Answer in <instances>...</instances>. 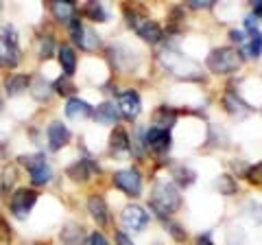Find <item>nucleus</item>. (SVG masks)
<instances>
[{
  "instance_id": "9",
  "label": "nucleus",
  "mask_w": 262,
  "mask_h": 245,
  "mask_svg": "<svg viewBox=\"0 0 262 245\" xmlns=\"http://www.w3.org/2000/svg\"><path fill=\"white\" fill-rule=\"evenodd\" d=\"M144 140V147L146 149H151L153 153H166L170 149V132H166V129H158V127H149L142 136Z\"/></svg>"
},
{
  "instance_id": "43",
  "label": "nucleus",
  "mask_w": 262,
  "mask_h": 245,
  "mask_svg": "<svg viewBox=\"0 0 262 245\" xmlns=\"http://www.w3.org/2000/svg\"><path fill=\"white\" fill-rule=\"evenodd\" d=\"M194 245H214V243L210 241V236H208V234H203V236H199V239H196Z\"/></svg>"
},
{
  "instance_id": "39",
  "label": "nucleus",
  "mask_w": 262,
  "mask_h": 245,
  "mask_svg": "<svg viewBox=\"0 0 262 245\" xmlns=\"http://www.w3.org/2000/svg\"><path fill=\"white\" fill-rule=\"evenodd\" d=\"M212 5H214V0H190L192 9H210Z\"/></svg>"
},
{
  "instance_id": "41",
  "label": "nucleus",
  "mask_w": 262,
  "mask_h": 245,
  "mask_svg": "<svg viewBox=\"0 0 262 245\" xmlns=\"http://www.w3.org/2000/svg\"><path fill=\"white\" fill-rule=\"evenodd\" d=\"M245 27H247V29H249V33H251V31H256V29H258V20L253 18V15H247V18H245Z\"/></svg>"
},
{
  "instance_id": "36",
  "label": "nucleus",
  "mask_w": 262,
  "mask_h": 245,
  "mask_svg": "<svg viewBox=\"0 0 262 245\" xmlns=\"http://www.w3.org/2000/svg\"><path fill=\"white\" fill-rule=\"evenodd\" d=\"M247 210H251L249 215L256 219L258 223H262V203H258V201H247V206H245Z\"/></svg>"
},
{
  "instance_id": "30",
  "label": "nucleus",
  "mask_w": 262,
  "mask_h": 245,
  "mask_svg": "<svg viewBox=\"0 0 262 245\" xmlns=\"http://www.w3.org/2000/svg\"><path fill=\"white\" fill-rule=\"evenodd\" d=\"M15 179H18V173H15V167H5L3 169V191L9 193L13 189Z\"/></svg>"
},
{
  "instance_id": "23",
  "label": "nucleus",
  "mask_w": 262,
  "mask_h": 245,
  "mask_svg": "<svg viewBox=\"0 0 262 245\" xmlns=\"http://www.w3.org/2000/svg\"><path fill=\"white\" fill-rule=\"evenodd\" d=\"M83 226H79V223H68L61 230V241L66 245H81V241H83Z\"/></svg>"
},
{
  "instance_id": "11",
  "label": "nucleus",
  "mask_w": 262,
  "mask_h": 245,
  "mask_svg": "<svg viewBox=\"0 0 262 245\" xmlns=\"http://www.w3.org/2000/svg\"><path fill=\"white\" fill-rule=\"evenodd\" d=\"M118 112H120V116H125L127 120L138 118V114L142 112L140 94H138L136 90H125L118 99Z\"/></svg>"
},
{
  "instance_id": "1",
  "label": "nucleus",
  "mask_w": 262,
  "mask_h": 245,
  "mask_svg": "<svg viewBox=\"0 0 262 245\" xmlns=\"http://www.w3.org/2000/svg\"><path fill=\"white\" fill-rule=\"evenodd\" d=\"M149 206L158 212L160 217L170 215V212L179 210V206H182V195H179L175 184L158 182V184H155V189H153V193H151Z\"/></svg>"
},
{
  "instance_id": "33",
  "label": "nucleus",
  "mask_w": 262,
  "mask_h": 245,
  "mask_svg": "<svg viewBox=\"0 0 262 245\" xmlns=\"http://www.w3.org/2000/svg\"><path fill=\"white\" fill-rule=\"evenodd\" d=\"M53 46H55L53 37L51 35H44L42 39H39V57H42V59H48V57L53 55Z\"/></svg>"
},
{
  "instance_id": "13",
  "label": "nucleus",
  "mask_w": 262,
  "mask_h": 245,
  "mask_svg": "<svg viewBox=\"0 0 262 245\" xmlns=\"http://www.w3.org/2000/svg\"><path fill=\"white\" fill-rule=\"evenodd\" d=\"M134 29H136V33L140 35L144 42H149V44H158L162 35H164V31L162 27L155 20H149V18H140L136 24H134Z\"/></svg>"
},
{
  "instance_id": "38",
  "label": "nucleus",
  "mask_w": 262,
  "mask_h": 245,
  "mask_svg": "<svg viewBox=\"0 0 262 245\" xmlns=\"http://www.w3.org/2000/svg\"><path fill=\"white\" fill-rule=\"evenodd\" d=\"M229 37H232L238 46H243V51H245V46H247V37H245L243 31H236V29H234V31H229Z\"/></svg>"
},
{
  "instance_id": "27",
  "label": "nucleus",
  "mask_w": 262,
  "mask_h": 245,
  "mask_svg": "<svg viewBox=\"0 0 262 245\" xmlns=\"http://www.w3.org/2000/svg\"><path fill=\"white\" fill-rule=\"evenodd\" d=\"M173 177L177 179V184H182V186H188V184H192L194 182V171H190L188 167H182V165H177L173 167Z\"/></svg>"
},
{
  "instance_id": "15",
  "label": "nucleus",
  "mask_w": 262,
  "mask_h": 245,
  "mask_svg": "<svg viewBox=\"0 0 262 245\" xmlns=\"http://www.w3.org/2000/svg\"><path fill=\"white\" fill-rule=\"evenodd\" d=\"M88 212L101 228H105L110 223V210H107V203H105V199L101 195H92V197L88 199Z\"/></svg>"
},
{
  "instance_id": "16",
  "label": "nucleus",
  "mask_w": 262,
  "mask_h": 245,
  "mask_svg": "<svg viewBox=\"0 0 262 245\" xmlns=\"http://www.w3.org/2000/svg\"><path fill=\"white\" fill-rule=\"evenodd\" d=\"M92 114H94L92 105L85 103L83 99H79V96H72V99L66 103V116L70 120H83L88 116H92Z\"/></svg>"
},
{
  "instance_id": "2",
  "label": "nucleus",
  "mask_w": 262,
  "mask_h": 245,
  "mask_svg": "<svg viewBox=\"0 0 262 245\" xmlns=\"http://www.w3.org/2000/svg\"><path fill=\"white\" fill-rule=\"evenodd\" d=\"M241 64H243L241 51H236V48H232V46L214 48L206 59L208 70L214 72V75H229V72H236L241 68Z\"/></svg>"
},
{
  "instance_id": "7",
  "label": "nucleus",
  "mask_w": 262,
  "mask_h": 245,
  "mask_svg": "<svg viewBox=\"0 0 262 245\" xmlns=\"http://www.w3.org/2000/svg\"><path fill=\"white\" fill-rule=\"evenodd\" d=\"M35 201H37V191H33V189H18V191H13L11 197H9V210H11V215L15 219H20V221H22V219H27L31 215Z\"/></svg>"
},
{
  "instance_id": "19",
  "label": "nucleus",
  "mask_w": 262,
  "mask_h": 245,
  "mask_svg": "<svg viewBox=\"0 0 262 245\" xmlns=\"http://www.w3.org/2000/svg\"><path fill=\"white\" fill-rule=\"evenodd\" d=\"M57 59H59V66L63 68L66 77L75 75V70H77V55H75V51H72L70 46L61 44L59 48H57Z\"/></svg>"
},
{
  "instance_id": "10",
  "label": "nucleus",
  "mask_w": 262,
  "mask_h": 245,
  "mask_svg": "<svg viewBox=\"0 0 262 245\" xmlns=\"http://www.w3.org/2000/svg\"><path fill=\"white\" fill-rule=\"evenodd\" d=\"M120 221L131 232H142L149 223V212H144V208L140 206H127L120 212Z\"/></svg>"
},
{
  "instance_id": "34",
  "label": "nucleus",
  "mask_w": 262,
  "mask_h": 245,
  "mask_svg": "<svg viewBox=\"0 0 262 245\" xmlns=\"http://www.w3.org/2000/svg\"><path fill=\"white\" fill-rule=\"evenodd\" d=\"M13 239V232H11V226L0 217V245H11Z\"/></svg>"
},
{
  "instance_id": "4",
  "label": "nucleus",
  "mask_w": 262,
  "mask_h": 245,
  "mask_svg": "<svg viewBox=\"0 0 262 245\" xmlns=\"http://www.w3.org/2000/svg\"><path fill=\"white\" fill-rule=\"evenodd\" d=\"M162 64L166 66L173 75L177 77H186V79H201V70L199 66L188 59V57L179 55L177 51H173V48H166V51L162 53Z\"/></svg>"
},
{
  "instance_id": "3",
  "label": "nucleus",
  "mask_w": 262,
  "mask_h": 245,
  "mask_svg": "<svg viewBox=\"0 0 262 245\" xmlns=\"http://www.w3.org/2000/svg\"><path fill=\"white\" fill-rule=\"evenodd\" d=\"M20 64L18 33L11 24L0 29V68H15Z\"/></svg>"
},
{
  "instance_id": "6",
  "label": "nucleus",
  "mask_w": 262,
  "mask_h": 245,
  "mask_svg": "<svg viewBox=\"0 0 262 245\" xmlns=\"http://www.w3.org/2000/svg\"><path fill=\"white\" fill-rule=\"evenodd\" d=\"M112 182L129 197H140L142 193V175L138 169H122L112 175Z\"/></svg>"
},
{
  "instance_id": "40",
  "label": "nucleus",
  "mask_w": 262,
  "mask_h": 245,
  "mask_svg": "<svg viewBox=\"0 0 262 245\" xmlns=\"http://www.w3.org/2000/svg\"><path fill=\"white\" fill-rule=\"evenodd\" d=\"M116 243H118V245H136L125 232H116Z\"/></svg>"
},
{
  "instance_id": "37",
  "label": "nucleus",
  "mask_w": 262,
  "mask_h": 245,
  "mask_svg": "<svg viewBox=\"0 0 262 245\" xmlns=\"http://www.w3.org/2000/svg\"><path fill=\"white\" fill-rule=\"evenodd\" d=\"M85 245H110L107 243V239L101 234V232H92L88 236V241H85Z\"/></svg>"
},
{
  "instance_id": "26",
  "label": "nucleus",
  "mask_w": 262,
  "mask_h": 245,
  "mask_svg": "<svg viewBox=\"0 0 262 245\" xmlns=\"http://www.w3.org/2000/svg\"><path fill=\"white\" fill-rule=\"evenodd\" d=\"M245 53H247L249 57H260V53H262V33L258 29L249 33V42H247V46H245Z\"/></svg>"
},
{
  "instance_id": "32",
  "label": "nucleus",
  "mask_w": 262,
  "mask_h": 245,
  "mask_svg": "<svg viewBox=\"0 0 262 245\" xmlns=\"http://www.w3.org/2000/svg\"><path fill=\"white\" fill-rule=\"evenodd\" d=\"M245 177H247L251 184L262 186V162H258V165H253L251 169H247V173H245Z\"/></svg>"
},
{
  "instance_id": "12",
  "label": "nucleus",
  "mask_w": 262,
  "mask_h": 245,
  "mask_svg": "<svg viewBox=\"0 0 262 245\" xmlns=\"http://www.w3.org/2000/svg\"><path fill=\"white\" fill-rule=\"evenodd\" d=\"M66 173H68L70 179H75V182H88L94 173H98V165H94L92 158H81L75 165H70L66 169Z\"/></svg>"
},
{
  "instance_id": "35",
  "label": "nucleus",
  "mask_w": 262,
  "mask_h": 245,
  "mask_svg": "<svg viewBox=\"0 0 262 245\" xmlns=\"http://www.w3.org/2000/svg\"><path fill=\"white\" fill-rule=\"evenodd\" d=\"M166 230L170 232V236L177 241V243H182V241H186V230L179 223H175V221H168L166 223Z\"/></svg>"
},
{
  "instance_id": "44",
  "label": "nucleus",
  "mask_w": 262,
  "mask_h": 245,
  "mask_svg": "<svg viewBox=\"0 0 262 245\" xmlns=\"http://www.w3.org/2000/svg\"><path fill=\"white\" fill-rule=\"evenodd\" d=\"M0 13H3V5H0Z\"/></svg>"
},
{
  "instance_id": "20",
  "label": "nucleus",
  "mask_w": 262,
  "mask_h": 245,
  "mask_svg": "<svg viewBox=\"0 0 262 245\" xmlns=\"http://www.w3.org/2000/svg\"><path fill=\"white\" fill-rule=\"evenodd\" d=\"M94 120L96 122H101V125H116L118 118H120V112L116 105H112V103H101L98 108L94 110Z\"/></svg>"
},
{
  "instance_id": "21",
  "label": "nucleus",
  "mask_w": 262,
  "mask_h": 245,
  "mask_svg": "<svg viewBox=\"0 0 262 245\" xmlns=\"http://www.w3.org/2000/svg\"><path fill=\"white\" fill-rule=\"evenodd\" d=\"M175 120H177V112L166 108V105H162V108L153 112V127H158V129H166L168 132L175 125Z\"/></svg>"
},
{
  "instance_id": "8",
  "label": "nucleus",
  "mask_w": 262,
  "mask_h": 245,
  "mask_svg": "<svg viewBox=\"0 0 262 245\" xmlns=\"http://www.w3.org/2000/svg\"><path fill=\"white\" fill-rule=\"evenodd\" d=\"M70 35H72V39H75V44H79V48H83V51H96V46L101 44L98 35L92 29L83 27V22H81L79 15L70 22Z\"/></svg>"
},
{
  "instance_id": "22",
  "label": "nucleus",
  "mask_w": 262,
  "mask_h": 245,
  "mask_svg": "<svg viewBox=\"0 0 262 245\" xmlns=\"http://www.w3.org/2000/svg\"><path fill=\"white\" fill-rule=\"evenodd\" d=\"M110 147L114 153H127L131 149V140L122 127H114V132L110 136Z\"/></svg>"
},
{
  "instance_id": "42",
  "label": "nucleus",
  "mask_w": 262,
  "mask_h": 245,
  "mask_svg": "<svg viewBox=\"0 0 262 245\" xmlns=\"http://www.w3.org/2000/svg\"><path fill=\"white\" fill-rule=\"evenodd\" d=\"M251 7H253V18H256V20L262 18V0H256Z\"/></svg>"
},
{
  "instance_id": "17",
  "label": "nucleus",
  "mask_w": 262,
  "mask_h": 245,
  "mask_svg": "<svg viewBox=\"0 0 262 245\" xmlns=\"http://www.w3.org/2000/svg\"><path fill=\"white\" fill-rule=\"evenodd\" d=\"M51 11H53V18L57 22H63V24H70L72 20L77 18V7L75 3H66V0H57V3L51 5Z\"/></svg>"
},
{
  "instance_id": "31",
  "label": "nucleus",
  "mask_w": 262,
  "mask_h": 245,
  "mask_svg": "<svg viewBox=\"0 0 262 245\" xmlns=\"http://www.w3.org/2000/svg\"><path fill=\"white\" fill-rule=\"evenodd\" d=\"M53 90L57 94H70V92H75V86L70 84V77H59L55 81V86H53Z\"/></svg>"
},
{
  "instance_id": "24",
  "label": "nucleus",
  "mask_w": 262,
  "mask_h": 245,
  "mask_svg": "<svg viewBox=\"0 0 262 245\" xmlns=\"http://www.w3.org/2000/svg\"><path fill=\"white\" fill-rule=\"evenodd\" d=\"M223 105L227 108L229 114H236V116H241V114H249V112H251V108H247V105H245L234 92H227V94H225Z\"/></svg>"
},
{
  "instance_id": "14",
  "label": "nucleus",
  "mask_w": 262,
  "mask_h": 245,
  "mask_svg": "<svg viewBox=\"0 0 262 245\" xmlns=\"http://www.w3.org/2000/svg\"><path fill=\"white\" fill-rule=\"evenodd\" d=\"M46 136H48V147H51L53 151H59L61 147H66L70 142V132H68V127L63 125V122L59 120H55L48 125L46 129Z\"/></svg>"
},
{
  "instance_id": "18",
  "label": "nucleus",
  "mask_w": 262,
  "mask_h": 245,
  "mask_svg": "<svg viewBox=\"0 0 262 245\" xmlns=\"http://www.w3.org/2000/svg\"><path fill=\"white\" fill-rule=\"evenodd\" d=\"M31 86V77L29 75H20V72H13L5 79V90L9 96H18L22 92H27Z\"/></svg>"
},
{
  "instance_id": "25",
  "label": "nucleus",
  "mask_w": 262,
  "mask_h": 245,
  "mask_svg": "<svg viewBox=\"0 0 262 245\" xmlns=\"http://www.w3.org/2000/svg\"><path fill=\"white\" fill-rule=\"evenodd\" d=\"M83 13L92 22H107V11H105V7L101 3H88Z\"/></svg>"
},
{
  "instance_id": "29",
  "label": "nucleus",
  "mask_w": 262,
  "mask_h": 245,
  "mask_svg": "<svg viewBox=\"0 0 262 245\" xmlns=\"http://www.w3.org/2000/svg\"><path fill=\"white\" fill-rule=\"evenodd\" d=\"M214 186H216V189L223 193V195H227V197L238 191V186H236V182H234V177H232V175H221V177L216 179V184H214Z\"/></svg>"
},
{
  "instance_id": "28",
  "label": "nucleus",
  "mask_w": 262,
  "mask_h": 245,
  "mask_svg": "<svg viewBox=\"0 0 262 245\" xmlns=\"http://www.w3.org/2000/svg\"><path fill=\"white\" fill-rule=\"evenodd\" d=\"M33 96H35V99L37 101H46L48 99V96H51V86H48L46 84V81H42V77H35V79H33Z\"/></svg>"
},
{
  "instance_id": "5",
  "label": "nucleus",
  "mask_w": 262,
  "mask_h": 245,
  "mask_svg": "<svg viewBox=\"0 0 262 245\" xmlns=\"http://www.w3.org/2000/svg\"><path fill=\"white\" fill-rule=\"evenodd\" d=\"M20 162L27 167L33 186H46L53 179V169L46 162L44 153H35V156H22Z\"/></svg>"
}]
</instances>
